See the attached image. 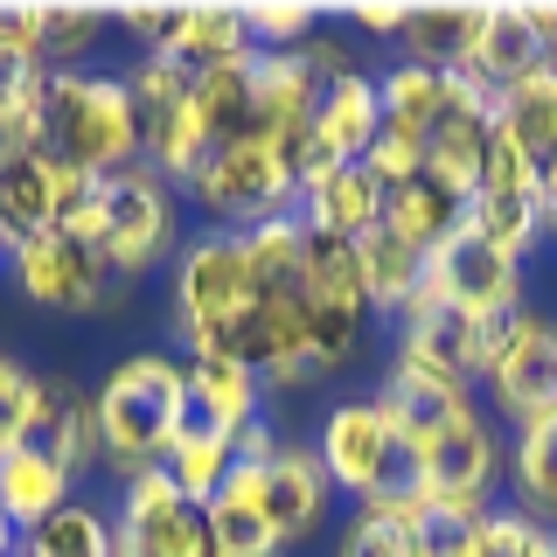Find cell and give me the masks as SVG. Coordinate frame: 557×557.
<instances>
[{"label":"cell","mask_w":557,"mask_h":557,"mask_svg":"<svg viewBox=\"0 0 557 557\" xmlns=\"http://www.w3.org/2000/svg\"><path fill=\"white\" fill-rule=\"evenodd\" d=\"M418 516H425V502H418L411 481L383 487V495L356 502V516H348L342 536H335V557H411Z\"/></svg>","instance_id":"cell-25"},{"label":"cell","mask_w":557,"mask_h":557,"mask_svg":"<svg viewBox=\"0 0 557 557\" xmlns=\"http://www.w3.org/2000/svg\"><path fill=\"white\" fill-rule=\"evenodd\" d=\"M182 362H188V356H182ZM188 411H196V425L223 432V440H237L244 425H258V418H265V376L244 370V362L196 356V362H188Z\"/></svg>","instance_id":"cell-21"},{"label":"cell","mask_w":557,"mask_h":557,"mask_svg":"<svg viewBox=\"0 0 557 557\" xmlns=\"http://www.w3.org/2000/svg\"><path fill=\"white\" fill-rule=\"evenodd\" d=\"M251 49V28H244V8H188V28H182V49L168 63H182L188 77L196 70H216Z\"/></svg>","instance_id":"cell-36"},{"label":"cell","mask_w":557,"mask_h":557,"mask_svg":"<svg viewBox=\"0 0 557 557\" xmlns=\"http://www.w3.org/2000/svg\"><path fill=\"white\" fill-rule=\"evenodd\" d=\"M182 196L209 216V231L244 237V231H258V223L293 216V209H300V182H293V168L272 153V139H244V147L209 153L202 174Z\"/></svg>","instance_id":"cell-5"},{"label":"cell","mask_w":557,"mask_h":557,"mask_svg":"<svg viewBox=\"0 0 557 557\" xmlns=\"http://www.w3.org/2000/svg\"><path fill=\"white\" fill-rule=\"evenodd\" d=\"M112 14L98 8H42V70H91L84 57L104 42Z\"/></svg>","instance_id":"cell-37"},{"label":"cell","mask_w":557,"mask_h":557,"mask_svg":"<svg viewBox=\"0 0 557 557\" xmlns=\"http://www.w3.org/2000/svg\"><path fill=\"white\" fill-rule=\"evenodd\" d=\"M474 405H481L474 383H460L446 370H425V362H405V356H391V370L376 383V411L391 418V432L405 440V453L425 440V432H440L446 418L474 411Z\"/></svg>","instance_id":"cell-16"},{"label":"cell","mask_w":557,"mask_h":557,"mask_svg":"<svg viewBox=\"0 0 557 557\" xmlns=\"http://www.w3.org/2000/svg\"><path fill=\"white\" fill-rule=\"evenodd\" d=\"M91 411H98L104 467H119L126 481L147 474V467H168L174 440L196 425V411H188V362L168 356V348L119 356L91 383Z\"/></svg>","instance_id":"cell-1"},{"label":"cell","mask_w":557,"mask_h":557,"mask_svg":"<svg viewBox=\"0 0 557 557\" xmlns=\"http://www.w3.org/2000/svg\"><path fill=\"white\" fill-rule=\"evenodd\" d=\"M35 112H42V153L84 174H126L139 168V104L133 84L112 70H42L35 77Z\"/></svg>","instance_id":"cell-2"},{"label":"cell","mask_w":557,"mask_h":557,"mask_svg":"<svg viewBox=\"0 0 557 557\" xmlns=\"http://www.w3.org/2000/svg\"><path fill=\"white\" fill-rule=\"evenodd\" d=\"M0 251H8V237H0Z\"/></svg>","instance_id":"cell-49"},{"label":"cell","mask_w":557,"mask_h":557,"mask_svg":"<svg viewBox=\"0 0 557 557\" xmlns=\"http://www.w3.org/2000/svg\"><path fill=\"white\" fill-rule=\"evenodd\" d=\"M487 147H495V98H487L474 77H460V70H453L446 112H440V126L425 133V174H440L453 196L474 202L481 168H487Z\"/></svg>","instance_id":"cell-14"},{"label":"cell","mask_w":557,"mask_h":557,"mask_svg":"<svg viewBox=\"0 0 557 557\" xmlns=\"http://www.w3.org/2000/svg\"><path fill=\"white\" fill-rule=\"evenodd\" d=\"M42 231H57V202H49V153H22V161L0 168V237H8V251H14V244H28V237H42Z\"/></svg>","instance_id":"cell-31"},{"label":"cell","mask_w":557,"mask_h":557,"mask_svg":"<svg viewBox=\"0 0 557 557\" xmlns=\"http://www.w3.org/2000/svg\"><path fill=\"white\" fill-rule=\"evenodd\" d=\"M112 557H216V544H209V509L168 481V467H147L119 495Z\"/></svg>","instance_id":"cell-12"},{"label":"cell","mask_w":557,"mask_h":557,"mask_svg":"<svg viewBox=\"0 0 557 557\" xmlns=\"http://www.w3.org/2000/svg\"><path fill=\"white\" fill-rule=\"evenodd\" d=\"M362 168L376 174V188H397L411 174H425V147L418 139H397V133H376V147L362 153Z\"/></svg>","instance_id":"cell-42"},{"label":"cell","mask_w":557,"mask_h":557,"mask_svg":"<svg viewBox=\"0 0 557 557\" xmlns=\"http://www.w3.org/2000/svg\"><path fill=\"white\" fill-rule=\"evenodd\" d=\"M244 467V460H237ZM244 481H251V502L265 509V522L278 530V544H307L313 530L327 522V502H335V487H327L321 474V460H313V446H278L272 460H258V467H244Z\"/></svg>","instance_id":"cell-13"},{"label":"cell","mask_w":557,"mask_h":557,"mask_svg":"<svg viewBox=\"0 0 557 557\" xmlns=\"http://www.w3.org/2000/svg\"><path fill=\"white\" fill-rule=\"evenodd\" d=\"M251 300H258V286H251V265H244V237L202 231L196 244H182V258H174V286H168L182 356H196V348L216 335L223 321H237Z\"/></svg>","instance_id":"cell-9"},{"label":"cell","mask_w":557,"mask_h":557,"mask_svg":"<svg viewBox=\"0 0 557 557\" xmlns=\"http://www.w3.org/2000/svg\"><path fill=\"white\" fill-rule=\"evenodd\" d=\"M300 63L313 70V84L327 91V84H342V77H356V70H362V42L342 22H321V35L300 49Z\"/></svg>","instance_id":"cell-39"},{"label":"cell","mask_w":557,"mask_h":557,"mask_svg":"<svg viewBox=\"0 0 557 557\" xmlns=\"http://www.w3.org/2000/svg\"><path fill=\"white\" fill-rule=\"evenodd\" d=\"M495 133L509 139L536 174L557 168V63H544L536 77H522L516 91L495 98Z\"/></svg>","instance_id":"cell-23"},{"label":"cell","mask_w":557,"mask_h":557,"mask_svg":"<svg viewBox=\"0 0 557 557\" xmlns=\"http://www.w3.org/2000/svg\"><path fill=\"white\" fill-rule=\"evenodd\" d=\"M300 223L307 231H327V237H348L362 244L383 223V188L362 161H342V168H321L313 182L300 188Z\"/></svg>","instance_id":"cell-19"},{"label":"cell","mask_w":557,"mask_h":557,"mask_svg":"<svg viewBox=\"0 0 557 557\" xmlns=\"http://www.w3.org/2000/svg\"><path fill=\"white\" fill-rule=\"evenodd\" d=\"M481 397L516 432L557 418V313L516 307L502 321H481Z\"/></svg>","instance_id":"cell-3"},{"label":"cell","mask_w":557,"mask_h":557,"mask_svg":"<svg viewBox=\"0 0 557 557\" xmlns=\"http://www.w3.org/2000/svg\"><path fill=\"white\" fill-rule=\"evenodd\" d=\"M244 265H251L258 293H300V272H307V223H300V209L278 216V223L244 231Z\"/></svg>","instance_id":"cell-33"},{"label":"cell","mask_w":557,"mask_h":557,"mask_svg":"<svg viewBox=\"0 0 557 557\" xmlns=\"http://www.w3.org/2000/svg\"><path fill=\"white\" fill-rule=\"evenodd\" d=\"M196 119L209 133V153L216 147H244V139H265V112H258V49L196 70Z\"/></svg>","instance_id":"cell-18"},{"label":"cell","mask_w":557,"mask_h":557,"mask_svg":"<svg viewBox=\"0 0 557 557\" xmlns=\"http://www.w3.org/2000/svg\"><path fill=\"white\" fill-rule=\"evenodd\" d=\"M313 460L335 495L348 502H370L383 487L405 481V440L391 432V418L376 411V397H342V405L321 411L313 425Z\"/></svg>","instance_id":"cell-10"},{"label":"cell","mask_w":557,"mask_h":557,"mask_svg":"<svg viewBox=\"0 0 557 557\" xmlns=\"http://www.w3.org/2000/svg\"><path fill=\"white\" fill-rule=\"evenodd\" d=\"M133 104H139V168H153L161 182L188 188L209 161V133L196 119V77L168 57H139L126 70Z\"/></svg>","instance_id":"cell-6"},{"label":"cell","mask_w":557,"mask_h":557,"mask_svg":"<svg viewBox=\"0 0 557 557\" xmlns=\"http://www.w3.org/2000/svg\"><path fill=\"white\" fill-rule=\"evenodd\" d=\"M536 209H544V237H557V168L536 174Z\"/></svg>","instance_id":"cell-46"},{"label":"cell","mask_w":557,"mask_h":557,"mask_svg":"<svg viewBox=\"0 0 557 557\" xmlns=\"http://www.w3.org/2000/svg\"><path fill=\"white\" fill-rule=\"evenodd\" d=\"M481 35V8L467 0H440V8H411L405 35H397V63H425V70H460L467 49Z\"/></svg>","instance_id":"cell-27"},{"label":"cell","mask_w":557,"mask_h":557,"mask_svg":"<svg viewBox=\"0 0 557 557\" xmlns=\"http://www.w3.org/2000/svg\"><path fill=\"white\" fill-rule=\"evenodd\" d=\"M278 446H286V440H278V432H272V418H258V425H244L237 432V440H231V453H237V460L244 467H258V460H272V453Z\"/></svg>","instance_id":"cell-45"},{"label":"cell","mask_w":557,"mask_h":557,"mask_svg":"<svg viewBox=\"0 0 557 557\" xmlns=\"http://www.w3.org/2000/svg\"><path fill=\"white\" fill-rule=\"evenodd\" d=\"M22 557H112V522L91 502H63L49 522L22 536Z\"/></svg>","instance_id":"cell-35"},{"label":"cell","mask_w":557,"mask_h":557,"mask_svg":"<svg viewBox=\"0 0 557 557\" xmlns=\"http://www.w3.org/2000/svg\"><path fill=\"white\" fill-rule=\"evenodd\" d=\"M0 557H22V530H14L8 509H0Z\"/></svg>","instance_id":"cell-47"},{"label":"cell","mask_w":557,"mask_h":557,"mask_svg":"<svg viewBox=\"0 0 557 557\" xmlns=\"http://www.w3.org/2000/svg\"><path fill=\"white\" fill-rule=\"evenodd\" d=\"M460 223H467V196H453L440 174H411V182L383 188V231H397L418 251H440Z\"/></svg>","instance_id":"cell-24"},{"label":"cell","mask_w":557,"mask_h":557,"mask_svg":"<svg viewBox=\"0 0 557 557\" xmlns=\"http://www.w3.org/2000/svg\"><path fill=\"white\" fill-rule=\"evenodd\" d=\"M313 104H321V84H313V70L300 63V49H286V57H265V49H258V112H265V139L307 126Z\"/></svg>","instance_id":"cell-32"},{"label":"cell","mask_w":557,"mask_h":557,"mask_svg":"<svg viewBox=\"0 0 557 557\" xmlns=\"http://www.w3.org/2000/svg\"><path fill=\"white\" fill-rule=\"evenodd\" d=\"M405 481L418 487V502H495L502 481V432L487 405L446 418L440 432H425L405 453Z\"/></svg>","instance_id":"cell-11"},{"label":"cell","mask_w":557,"mask_h":557,"mask_svg":"<svg viewBox=\"0 0 557 557\" xmlns=\"http://www.w3.org/2000/svg\"><path fill=\"white\" fill-rule=\"evenodd\" d=\"M509 487H516L509 509H522L536 530H557V418L522 425L509 440Z\"/></svg>","instance_id":"cell-28"},{"label":"cell","mask_w":557,"mask_h":557,"mask_svg":"<svg viewBox=\"0 0 557 557\" xmlns=\"http://www.w3.org/2000/svg\"><path fill=\"white\" fill-rule=\"evenodd\" d=\"M119 28L139 42V57H174V49H182V28H188V8H126Z\"/></svg>","instance_id":"cell-40"},{"label":"cell","mask_w":557,"mask_h":557,"mask_svg":"<svg viewBox=\"0 0 557 557\" xmlns=\"http://www.w3.org/2000/svg\"><path fill=\"white\" fill-rule=\"evenodd\" d=\"M231 474H237V453H231L223 432H209V425H188L182 440H174V453H168V481L182 487L188 502H202V509L223 495Z\"/></svg>","instance_id":"cell-34"},{"label":"cell","mask_w":557,"mask_h":557,"mask_svg":"<svg viewBox=\"0 0 557 557\" xmlns=\"http://www.w3.org/2000/svg\"><path fill=\"white\" fill-rule=\"evenodd\" d=\"M362 251V286H370V307L376 313H405L418 293H425V258L432 251H418V244H405L397 231H376L356 244Z\"/></svg>","instance_id":"cell-29"},{"label":"cell","mask_w":557,"mask_h":557,"mask_svg":"<svg viewBox=\"0 0 557 557\" xmlns=\"http://www.w3.org/2000/svg\"><path fill=\"white\" fill-rule=\"evenodd\" d=\"M327 14L321 8H300V0H265V8H244V28H251V49L265 57H286V49H307L321 35Z\"/></svg>","instance_id":"cell-38"},{"label":"cell","mask_w":557,"mask_h":557,"mask_svg":"<svg viewBox=\"0 0 557 557\" xmlns=\"http://www.w3.org/2000/svg\"><path fill=\"white\" fill-rule=\"evenodd\" d=\"M22 446L57 453L70 474H84V467H104L91 391H84L77 376H49V370H35V383H28V425H22Z\"/></svg>","instance_id":"cell-15"},{"label":"cell","mask_w":557,"mask_h":557,"mask_svg":"<svg viewBox=\"0 0 557 557\" xmlns=\"http://www.w3.org/2000/svg\"><path fill=\"white\" fill-rule=\"evenodd\" d=\"M63 502H77V474H70L57 453H35V446L0 453V509L14 516L22 536L35 530V522H49Z\"/></svg>","instance_id":"cell-22"},{"label":"cell","mask_w":557,"mask_h":557,"mask_svg":"<svg viewBox=\"0 0 557 557\" xmlns=\"http://www.w3.org/2000/svg\"><path fill=\"white\" fill-rule=\"evenodd\" d=\"M536 557H557V530H544V544H536Z\"/></svg>","instance_id":"cell-48"},{"label":"cell","mask_w":557,"mask_h":557,"mask_svg":"<svg viewBox=\"0 0 557 557\" xmlns=\"http://www.w3.org/2000/svg\"><path fill=\"white\" fill-rule=\"evenodd\" d=\"M209 544H216V557H286L278 530L265 522V509L251 502V481H244V467L223 481V495L209 502Z\"/></svg>","instance_id":"cell-30"},{"label":"cell","mask_w":557,"mask_h":557,"mask_svg":"<svg viewBox=\"0 0 557 557\" xmlns=\"http://www.w3.org/2000/svg\"><path fill=\"white\" fill-rule=\"evenodd\" d=\"M446 84H453V70H425V63H391V70H376L383 133L418 139V147H425V133L440 126V112H446Z\"/></svg>","instance_id":"cell-26"},{"label":"cell","mask_w":557,"mask_h":557,"mask_svg":"<svg viewBox=\"0 0 557 557\" xmlns=\"http://www.w3.org/2000/svg\"><path fill=\"white\" fill-rule=\"evenodd\" d=\"M8 265H14L22 300L42 307V313H119V307H126V293H133L126 278L104 265L98 244H84V237H70V231H42V237L14 244Z\"/></svg>","instance_id":"cell-7"},{"label":"cell","mask_w":557,"mask_h":557,"mask_svg":"<svg viewBox=\"0 0 557 557\" xmlns=\"http://www.w3.org/2000/svg\"><path fill=\"white\" fill-rule=\"evenodd\" d=\"M0 57L42 70V8H0Z\"/></svg>","instance_id":"cell-43"},{"label":"cell","mask_w":557,"mask_h":557,"mask_svg":"<svg viewBox=\"0 0 557 557\" xmlns=\"http://www.w3.org/2000/svg\"><path fill=\"white\" fill-rule=\"evenodd\" d=\"M544 63H557V57H550L544 35H536L530 8L502 0V8H481V35H474V49H467L460 77H474L487 98H502V91H516L522 77H536Z\"/></svg>","instance_id":"cell-17"},{"label":"cell","mask_w":557,"mask_h":557,"mask_svg":"<svg viewBox=\"0 0 557 557\" xmlns=\"http://www.w3.org/2000/svg\"><path fill=\"white\" fill-rule=\"evenodd\" d=\"M98 251L126 286L153 278L168 258H182V188L153 168L104 174L98 188Z\"/></svg>","instance_id":"cell-4"},{"label":"cell","mask_w":557,"mask_h":557,"mask_svg":"<svg viewBox=\"0 0 557 557\" xmlns=\"http://www.w3.org/2000/svg\"><path fill=\"white\" fill-rule=\"evenodd\" d=\"M522 265H530V258L502 251L487 231L460 223V231L425 258V300L446 307V313H460V321H502V313L530 307V300H522V286H530Z\"/></svg>","instance_id":"cell-8"},{"label":"cell","mask_w":557,"mask_h":557,"mask_svg":"<svg viewBox=\"0 0 557 557\" xmlns=\"http://www.w3.org/2000/svg\"><path fill=\"white\" fill-rule=\"evenodd\" d=\"M313 153L321 168H342V161H362L383 133V112H376V70H356V77L327 84L321 104H313Z\"/></svg>","instance_id":"cell-20"},{"label":"cell","mask_w":557,"mask_h":557,"mask_svg":"<svg viewBox=\"0 0 557 557\" xmlns=\"http://www.w3.org/2000/svg\"><path fill=\"white\" fill-rule=\"evenodd\" d=\"M28 383H35V370H28V362H14L8 348H0V453L22 446V425H28Z\"/></svg>","instance_id":"cell-41"},{"label":"cell","mask_w":557,"mask_h":557,"mask_svg":"<svg viewBox=\"0 0 557 557\" xmlns=\"http://www.w3.org/2000/svg\"><path fill=\"white\" fill-rule=\"evenodd\" d=\"M411 22V8H397V0H356V8H342V28L348 35H376V42H397Z\"/></svg>","instance_id":"cell-44"}]
</instances>
